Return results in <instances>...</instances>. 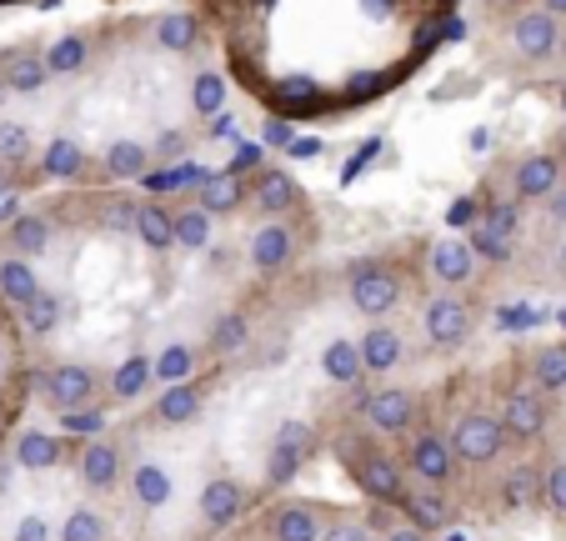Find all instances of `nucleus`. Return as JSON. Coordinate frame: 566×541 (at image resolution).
Listing matches in <instances>:
<instances>
[{
	"instance_id": "1",
	"label": "nucleus",
	"mask_w": 566,
	"mask_h": 541,
	"mask_svg": "<svg viewBox=\"0 0 566 541\" xmlns=\"http://www.w3.org/2000/svg\"><path fill=\"white\" fill-rule=\"evenodd\" d=\"M336 457H342V467H346V477L361 487V497L371 501V507H381V511H401V501H407V491H411V477L401 471V461L391 457L381 446V436H371V431H342L336 436Z\"/></svg>"
},
{
	"instance_id": "2",
	"label": "nucleus",
	"mask_w": 566,
	"mask_h": 541,
	"mask_svg": "<svg viewBox=\"0 0 566 541\" xmlns=\"http://www.w3.org/2000/svg\"><path fill=\"white\" fill-rule=\"evenodd\" d=\"M346 301H352L356 316L381 326L386 316H396L411 301V277L381 256H361V261L346 266Z\"/></svg>"
},
{
	"instance_id": "3",
	"label": "nucleus",
	"mask_w": 566,
	"mask_h": 541,
	"mask_svg": "<svg viewBox=\"0 0 566 541\" xmlns=\"http://www.w3.org/2000/svg\"><path fill=\"white\" fill-rule=\"evenodd\" d=\"M447 441H451V451H457V461L467 471H492V467H502V457H506V426H502V416L492 412V406H461L457 412V422H451V431H447Z\"/></svg>"
},
{
	"instance_id": "4",
	"label": "nucleus",
	"mask_w": 566,
	"mask_h": 541,
	"mask_svg": "<svg viewBox=\"0 0 566 541\" xmlns=\"http://www.w3.org/2000/svg\"><path fill=\"white\" fill-rule=\"evenodd\" d=\"M306 246H311V216L261 221V226H251V236H247V266L261 281H276L306 256Z\"/></svg>"
},
{
	"instance_id": "5",
	"label": "nucleus",
	"mask_w": 566,
	"mask_h": 541,
	"mask_svg": "<svg viewBox=\"0 0 566 541\" xmlns=\"http://www.w3.org/2000/svg\"><path fill=\"white\" fill-rule=\"evenodd\" d=\"M361 426L381 441H407L411 431L427 426V402L411 386H381L361 402Z\"/></svg>"
},
{
	"instance_id": "6",
	"label": "nucleus",
	"mask_w": 566,
	"mask_h": 541,
	"mask_svg": "<svg viewBox=\"0 0 566 541\" xmlns=\"http://www.w3.org/2000/svg\"><path fill=\"white\" fill-rule=\"evenodd\" d=\"M401 471H407L417 487H437V491H451L461 477V461L451 451V441L437 431V426H421L401 441Z\"/></svg>"
},
{
	"instance_id": "7",
	"label": "nucleus",
	"mask_w": 566,
	"mask_h": 541,
	"mask_svg": "<svg viewBox=\"0 0 566 541\" xmlns=\"http://www.w3.org/2000/svg\"><path fill=\"white\" fill-rule=\"evenodd\" d=\"M496 416H502L506 436H512L516 446L546 441V436H552V422H556L552 396H542L532 382H526V376H516V382L502 392V402H496Z\"/></svg>"
},
{
	"instance_id": "8",
	"label": "nucleus",
	"mask_w": 566,
	"mask_h": 541,
	"mask_svg": "<svg viewBox=\"0 0 566 541\" xmlns=\"http://www.w3.org/2000/svg\"><path fill=\"white\" fill-rule=\"evenodd\" d=\"M421 336L431 351H461L476 336V306L461 291H431L421 306Z\"/></svg>"
},
{
	"instance_id": "9",
	"label": "nucleus",
	"mask_w": 566,
	"mask_h": 541,
	"mask_svg": "<svg viewBox=\"0 0 566 541\" xmlns=\"http://www.w3.org/2000/svg\"><path fill=\"white\" fill-rule=\"evenodd\" d=\"M316 446H321V431L311 422H281L276 431H271V446H266V487H291L296 481V471L306 467L311 457H316Z\"/></svg>"
},
{
	"instance_id": "10",
	"label": "nucleus",
	"mask_w": 566,
	"mask_h": 541,
	"mask_svg": "<svg viewBox=\"0 0 566 541\" xmlns=\"http://www.w3.org/2000/svg\"><path fill=\"white\" fill-rule=\"evenodd\" d=\"M35 392H41L55 412H81V406H96L101 372L86 366V361H55V366L35 372Z\"/></svg>"
},
{
	"instance_id": "11",
	"label": "nucleus",
	"mask_w": 566,
	"mask_h": 541,
	"mask_svg": "<svg viewBox=\"0 0 566 541\" xmlns=\"http://www.w3.org/2000/svg\"><path fill=\"white\" fill-rule=\"evenodd\" d=\"M562 180H566V160L556 150H522L512 160V170H506V191L522 206H532V201H552L562 191Z\"/></svg>"
},
{
	"instance_id": "12",
	"label": "nucleus",
	"mask_w": 566,
	"mask_h": 541,
	"mask_svg": "<svg viewBox=\"0 0 566 541\" xmlns=\"http://www.w3.org/2000/svg\"><path fill=\"white\" fill-rule=\"evenodd\" d=\"M251 487L241 477H211V481H201V491H196V521H201L206 531H231L235 521L251 511Z\"/></svg>"
},
{
	"instance_id": "13",
	"label": "nucleus",
	"mask_w": 566,
	"mask_h": 541,
	"mask_svg": "<svg viewBox=\"0 0 566 541\" xmlns=\"http://www.w3.org/2000/svg\"><path fill=\"white\" fill-rule=\"evenodd\" d=\"M251 211H261L266 221H291V216H311V201L291 170L261 166L251 176Z\"/></svg>"
},
{
	"instance_id": "14",
	"label": "nucleus",
	"mask_w": 566,
	"mask_h": 541,
	"mask_svg": "<svg viewBox=\"0 0 566 541\" xmlns=\"http://www.w3.org/2000/svg\"><path fill=\"white\" fill-rule=\"evenodd\" d=\"M506 35H512V51L522 55V61L542 65L556 55V45H562V21H556L552 11H542V6H522V11L506 21Z\"/></svg>"
},
{
	"instance_id": "15",
	"label": "nucleus",
	"mask_w": 566,
	"mask_h": 541,
	"mask_svg": "<svg viewBox=\"0 0 566 541\" xmlns=\"http://www.w3.org/2000/svg\"><path fill=\"white\" fill-rule=\"evenodd\" d=\"M241 166H256V156H235L226 170H206V180L196 186V206L206 216H235L241 206H251V176H241Z\"/></svg>"
},
{
	"instance_id": "16",
	"label": "nucleus",
	"mask_w": 566,
	"mask_h": 541,
	"mask_svg": "<svg viewBox=\"0 0 566 541\" xmlns=\"http://www.w3.org/2000/svg\"><path fill=\"white\" fill-rule=\"evenodd\" d=\"M326 511L311 501H271L261 511V541H321Z\"/></svg>"
},
{
	"instance_id": "17",
	"label": "nucleus",
	"mask_w": 566,
	"mask_h": 541,
	"mask_svg": "<svg viewBox=\"0 0 566 541\" xmlns=\"http://www.w3.org/2000/svg\"><path fill=\"white\" fill-rule=\"evenodd\" d=\"M476 251H471V241H461V236H447V241H431L427 246V271L431 281H437V291H467L471 281H476Z\"/></svg>"
},
{
	"instance_id": "18",
	"label": "nucleus",
	"mask_w": 566,
	"mask_h": 541,
	"mask_svg": "<svg viewBox=\"0 0 566 541\" xmlns=\"http://www.w3.org/2000/svg\"><path fill=\"white\" fill-rule=\"evenodd\" d=\"M126 451H120L116 441H86L81 451H75V477H81V487H91V491H116L120 481H126Z\"/></svg>"
},
{
	"instance_id": "19",
	"label": "nucleus",
	"mask_w": 566,
	"mask_h": 541,
	"mask_svg": "<svg viewBox=\"0 0 566 541\" xmlns=\"http://www.w3.org/2000/svg\"><path fill=\"white\" fill-rule=\"evenodd\" d=\"M201 412H206V382H181V386H160L146 422L160 426V431H181V426L201 422Z\"/></svg>"
},
{
	"instance_id": "20",
	"label": "nucleus",
	"mask_w": 566,
	"mask_h": 541,
	"mask_svg": "<svg viewBox=\"0 0 566 541\" xmlns=\"http://www.w3.org/2000/svg\"><path fill=\"white\" fill-rule=\"evenodd\" d=\"M41 180H65V186H81V180H96L91 176V156L86 146L75 136H51L41 150Z\"/></svg>"
},
{
	"instance_id": "21",
	"label": "nucleus",
	"mask_w": 566,
	"mask_h": 541,
	"mask_svg": "<svg viewBox=\"0 0 566 541\" xmlns=\"http://www.w3.org/2000/svg\"><path fill=\"white\" fill-rule=\"evenodd\" d=\"M361 366H366V376H391L396 366H407V336L396 326H371V331H361Z\"/></svg>"
},
{
	"instance_id": "22",
	"label": "nucleus",
	"mask_w": 566,
	"mask_h": 541,
	"mask_svg": "<svg viewBox=\"0 0 566 541\" xmlns=\"http://www.w3.org/2000/svg\"><path fill=\"white\" fill-rule=\"evenodd\" d=\"M126 491H130V501H136L140 511H160V507H171L176 481H171V471L160 467V461H130L126 467Z\"/></svg>"
},
{
	"instance_id": "23",
	"label": "nucleus",
	"mask_w": 566,
	"mask_h": 541,
	"mask_svg": "<svg viewBox=\"0 0 566 541\" xmlns=\"http://www.w3.org/2000/svg\"><path fill=\"white\" fill-rule=\"evenodd\" d=\"M150 160H156V150L140 146L136 136H120V141H111V146L101 150V180H130V176L146 180Z\"/></svg>"
},
{
	"instance_id": "24",
	"label": "nucleus",
	"mask_w": 566,
	"mask_h": 541,
	"mask_svg": "<svg viewBox=\"0 0 566 541\" xmlns=\"http://www.w3.org/2000/svg\"><path fill=\"white\" fill-rule=\"evenodd\" d=\"M150 35H156V45L166 55H191L196 45H201L206 25H201V15H191V11H166L150 21Z\"/></svg>"
},
{
	"instance_id": "25",
	"label": "nucleus",
	"mask_w": 566,
	"mask_h": 541,
	"mask_svg": "<svg viewBox=\"0 0 566 541\" xmlns=\"http://www.w3.org/2000/svg\"><path fill=\"white\" fill-rule=\"evenodd\" d=\"M321 376L332 386H361L366 382V366H361V346H356L352 336H332L326 346H321Z\"/></svg>"
},
{
	"instance_id": "26",
	"label": "nucleus",
	"mask_w": 566,
	"mask_h": 541,
	"mask_svg": "<svg viewBox=\"0 0 566 541\" xmlns=\"http://www.w3.org/2000/svg\"><path fill=\"white\" fill-rule=\"evenodd\" d=\"M247 346H251V316L241 306L221 311V316L211 321V331H206V356H216V361L241 356Z\"/></svg>"
},
{
	"instance_id": "27",
	"label": "nucleus",
	"mask_w": 566,
	"mask_h": 541,
	"mask_svg": "<svg viewBox=\"0 0 566 541\" xmlns=\"http://www.w3.org/2000/svg\"><path fill=\"white\" fill-rule=\"evenodd\" d=\"M401 517H407L411 527H421V531H441V527L457 521V507H451V497L447 491H437V487H411L407 501H401Z\"/></svg>"
},
{
	"instance_id": "28",
	"label": "nucleus",
	"mask_w": 566,
	"mask_h": 541,
	"mask_svg": "<svg viewBox=\"0 0 566 541\" xmlns=\"http://www.w3.org/2000/svg\"><path fill=\"white\" fill-rule=\"evenodd\" d=\"M526 382H532L542 396L566 392V336L546 341V346H536L532 356H526Z\"/></svg>"
},
{
	"instance_id": "29",
	"label": "nucleus",
	"mask_w": 566,
	"mask_h": 541,
	"mask_svg": "<svg viewBox=\"0 0 566 541\" xmlns=\"http://www.w3.org/2000/svg\"><path fill=\"white\" fill-rule=\"evenodd\" d=\"M150 361H156L160 386H181V382H196V376H201V351H196L186 336H171Z\"/></svg>"
},
{
	"instance_id": "30",
	"label": "nucleus",
	"mask_w": 566,
	"mask_h": 541,
	"mask_svg": "<svg viewBox=\"0 0 566 541\" xmlns=\"http://www.w3.org/2000/svg\"><path fill=\"white\" fill-rule=\"evenodd\" d=\"M150 386H156V361H150L146 351H130L116 372H111L106 392H111V402H140Z\"/></svg>"
},
{
	"instance_id": "31",
	"label": "nucleus",
	"mask_w": 566,
	"mask_h": 541,
	"mask_svg": "<svg viewBox=\"0 0 566 541\" xmlns=\"http://www.w3.org/2000/svg\"><path fill=\"white\" fill-rule=\"evenodd\" d=\"M136 236H140V246L156 256L176 251V211H166L160 201H140L136 206Z\"/></svg>"
},
{
	"instance_id": "32",
	"label": "nucleus",
	"mask_w": 566,
	"mask_h": 541,
	"mask_svg": "<svg viewBox=\"0 0 566 541\" xmlns=\"http://www.w3.org/2000/svg\"><path fill=\"white\" fill-rule=\"evenodd\" d=\"M0 75L11 85V96H41L51 71H45V55H31V51H15L0 61Z\"/></svg>"
},
{
	"instance_id": "33",
	"label": "nucleus",
	"mask_w": 566,
	"mask_h": 541,
	"mask_svg": "<svg viewBox=\"0 0 566 541\" xmlns=\"http://www.w3.org/2000/svg\"><path fill=\"white\" fill-rule=\"evenodd\" d=\"M41 55H45V71L51 75H81L91 65V35L65 31V35H55Z\"/></svg>"
},
{
	"instance_id": "34",
	"label": "nucleus",
	"mask_w": 566,
	"mask_h": 541,
	"mask_svg": "<svg viewBox=\"0 0 566 541\" xmlns=\"http://www.w3.org/2000/svg\"><path fill=\"white\" fill-rule=\"evenodd\" d=\"M41 296V277H35V266L25 261V256H6L0 261V301H11L15 311L25 306V301Z\"/></svg>"
},
{
	"instance_id": "35",
	"label": "nucleus",
	"mask_w": 566,
	"mask_h": 541,
	"mask_svg": "<svg viewBox=\"0 0 566 541\" xmlns=\"http://www.w3.org/2000/svg\"><path fill=\"white\" fill-rule=\"evenodd\" d=\"M15 461H21L25 471H51L65 461V441L51 431H21L15 436Z\"/></svg>"
},
{
	"instance_id": "36",
	"label": "nucleus",
	"mask_w": 566,
	"mask_h": 541,
	"mask_svg": "<svg viewBox=\"0 0 566 541\" xmlns=\"http://www.w3.org/2000/svg\"><path fill=\"white\" fill-rule=\"evenodd\" d=\"M476 196H481V226H492V231H502V236H512L516 241L526 206L516 201L512 191H476Z\"/></svg>"
},
{
	"instance_id": "37",
	"label": "nucleus",
	"mask_w": 566,
	"mask_h": 541,
	"mask_svg": "<svg viewBox=\"0 0 566 541\" xmlns=\"http://www.w3.org/2000/svg\"><path fill=\"white\" fill-rule=\"evenodd\" d=\"M61 321H65V301L55 296V291H45V287H41V296L21 306L25 336H41L45 341V336H55V331H61Z\"/></svg>"
},
{
	"instance_id": "38",
	"label": "nucleus",
	"mask_w": 566,
	"mask_h": 541,
	"mask_svg": "<svg viewBox=\"0 0 566 541\" xmlns=\"http://www.w3.org/2000/svg\"><path fill=\"white\" fill-rule=\"evenodd\" d=\"M35 160V131L25 121H0V170H25Z\"/></svg>"
},
{
	"instance_id": "39",
	"label": "nucleus",
	"mask_w": 566,
	"mask_h": 541,
	"mask_svg": "<svg viewBox=\"0 0 566 541\" xmlns=\"http://www.w3.org/2000/svg\"><path fill=\"white\" fill-rule=\"evenodd\" d=\"M502 501L506 507H542V467L536 461H516L502 481Z\"/></svg>"
},
{
	"instance_id": "40",
	"label": "nucleus",
	"mask_w": 566,
	"mask_h": 541,
	"mask_svg": "<svg viewBox=\"0 0 566 541\" xmlns=\"http://www.w3.org/2000/svg\"><path fill=\"white\" fill-rule=\"evenodd\" d=\"M467 241H471V251H476L481 266H496V271H502V266L516 261V241L502 231H492V226H471Z\"/></svg>"
},
{
	"instance_id": "41",
	"label": "nucleus",
	"mask_w": 566,
	"mask_h": 541,
	"mask_svg": "<svg viewBox=\"0 0 566 541\" xmlns=\"http://www.w3.org/2000/svg\"><path fill=\"white\" fill-rule=\"evenodd\" d=\"M6 241H11V251H15V256H41L45 246H51V221H45L41 211L15 216L11 231H6Z\"/></svg>"
},
{
	"instance_id": "42",
	"label": "nucleus",
	"mask_w": 566,
	"mask_h": 541,
	"mask_svg": "<svg viewBox=\"0 0 566 541\" xmlns=\"http://www.w3.org/2000/svg\"><path fill=\"white\" fill-rule=\"evenodd\" d=\"M55 541H111V521L96 507H71L55 531Z\"/></svg>"
},
{
	"instance_id": "43",
	"label": "nucleus",
	"mask_w": 566,
	"mask_h": 541,
	"mask_svg": "<svg viewBox=\"0 0 566 541\" xmlns=\"http://www.w3.org/2000/svg\"><path fill=\"white\" fill-rule=\"evenodd\" d=\"M326 521H321V541H376L371 537V521L361 511H346V507H321Z\"/></svg>"
},
{
	"instance_id": "44",
	"label": "nucleus",
	"mask_w": 566,
	"mask_h": 541,
	"mask_svg": "<svg viewBox=\"0 0 566 541\" xmlns=\"http://www.w3.org/2000/svg\"><path fill=\"white\" fill-rule=\"evenodd\" d=\"M211 221L216 216H206L201 206H181V211H176V246L201 256L206 246H211Z\"/></svg>"
},
{
	"instance_id": "45",
	"label": "nucleus",
	"mask_w": 566,
	"mask_h": 541,
	"mask_svg": "<svg viewBox=\"0 0 566 541\" xmlns=\"http://www.w3.org/2000/svg\"><path fill=\"white\" fill-rule=\"evenodd\" d=\"M191 111L201 121H211V116H221L226 111V81L216 71H196L191 75Z\"/></svg>"
},
{
	"instance_id": "46",
	"label": "nucleus",
	"mask_w": 566,
	"mask_h": 541,
	"mask_svg": "<svg viewBox=\"0 0 566 541\" xmlns=\"http://www.w3.org/2000/svg\"><path fill=\"white\" fill-rule=\"evenodd\" d=\"M201 180H206L201 166H160V170H150L140 186H146L150 196H171V191H196Z\"/></svg>"
},
{
	"instance_id": "47",
	"label": "nucleus",
	"mask_w": 566,
	"mask_h": 541,
	"mask_svg": "<svg viewBox=\"0 0 566 541\" xmlns=\"http://www.w3.org/2000/svg\"><path fill=\"white\" fill-rule=\"evenodd\" d=\"M542 507L556 511V517H566V457H556L542 467Z\"/></svg>"
},
{
	"instance_id": "48",
	"label": "nucleus",
	"mask_w": 566,
	"mask_h": 541,
	"mask_svg": "<svg viewBox=\"0 0 566 541\" xmlns=\"http://www.w3.org/2000/svg\"><path fill=\"white\" fill-rule=\"evenodd\" d=\"M111 416L101 412V406H81V412H61V431L71 436H91V441H101V431H106Z\"/></svg>"
},
{
	"instance_id": "49",
	"label": "nucleus",
	"mask_w": 566,
	"mask_h": 541,
	"mask_svg": "<svg viewBox=\"0 0 566 541\" xmlns=\"http://www.w3.org/2000/svg\"><path fill=\"white\" fill-rule=\"evenodd\" d=\"M457 231H471V226H481V196H461L457 206H451V216H447Z\"/></svg>"
},
{
	"instance_id": "50",
	"label": "nucleus",
	"mask_w": 566,
	"mask_h": 541,
	"mask_svg": "<svg viewBox=\"0 0 566 541\" xmlns=\"http://www.w3.org/2000/svg\"><path fill=\"white\" fill-rule=\"evenodd\" d=\"M55 531H51V521L45 517H21L15 521V537L11 541H51Z\"/></svg>"
},
{
	"instance_id": "51",
	"label": "nucleus",
	"mask_w": 566,
	"mask_h": 541,
	"mask_svg": "<svg viewBox=\"0 0 566 541\" xmlns=\"http://www.w3.org/2000/svg\"><path fill=\"white\" fill-rule=\"evenodd\" d=\"M381 541H431V531L411 527V521H391V527L381 531Z\"/></svg>"
},
{
	"instance_id": "52",
	"label": "nucleus",
	"mask_w": 566,
	"mask_h": 541,
	"mask_svg": "<svg viewBox=\"0 0 566 541\" xmlns=\"http://www.w3.org/2000/svg\"><path fill=\"white\" fill-rule=\"evenodd\" d=\"M546 221H552V226H566V180H562V191L546 201Z\"/></svg>"
},
{
	"instance_id": "53",
	"label": "nucleus",
	"mask_w": 566,
	"mask_h": 541,
	"mask_svg": "<svg viewBox=\"0 0 566 541\" xmlns=\"http://www.w3.org/2000/svg\"><path fill=\"white\" fill-rule=\"evenodd\" d=\"M536 6H542V11H552L556 21H562V15H566V0H536Z\"/></svg>"
},
{
	"instance_id": "54",
	"label": "nucleus",
	"mask_w": 566,
	"mask_h": 541,
	"mask_svg": "<svg viewBox=\"0 0 566 541\" xmlns=\"http://www.w3.org/2000/svg\"><path fill=\"white\" fill-rule=\"evenodd\" d=\"M552 261H556V277L566 281V241H562V246H556V251H552Z\"/></svg>"
},
{
	"instance_id": "55",
	"label": "nucleus",
	"mask_w": 566,
	"mask_h": 541,
	"mask_svg": "<svg viewBox=\"0 0 566 541\" xmlns=\"http://www.w3.org/2000/svg\"><path fill=\"white\" fill-rule=\"evenodd\" d=\"M496 6H506V11H522L526 0H496Z\"/></svg>"
},
{
	"instance_id": "56",
	"label": "nucleus",
	"mask_w": 566,
	"mask_h": 541,
	"mask_svg": "<svg viewBox=\"0 0 566 541\" xmlns=\"http://www.w3.org/2000/svg\"><path fill=\"white\" fill-rule=\"evenodd\" d=\"M6 96H11V85H6V75H0V106H6Z\"/></svg>"
},
{
	"instance_id": "57",
	"label": "nucleus",
	"mask_w": 566,
	"mask_h": 541,
	"mask_svg": "<svg viewBox=\"0 0 566 541\" xmlns=\"http://www.w3.org/2000/svg\"><path fill=\"white\" fill-rule=\"evenodd\" d=\"M556 55H562V65H566V25H562V45H556Z\"/></svg>"
}]
</instances>
